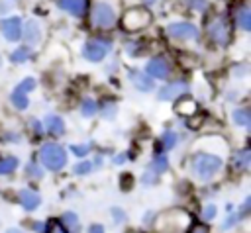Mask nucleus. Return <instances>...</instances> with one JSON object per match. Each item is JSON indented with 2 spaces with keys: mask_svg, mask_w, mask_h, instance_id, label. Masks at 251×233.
I'll use <instances>...</instances> for the list:
<instances>
[{
  "mask_svg": "<svg viewBox=\"0 0 251 233\" xmlns=\"http://www.w3.org/2000/svg\"><path fill=\"white\" fill-rule=\"evenodd\" d=\"M120 0H92L90 23L96 29H112L120 20Z\"/></svg>",
  "mask_w": 251,
  "mask_h": 233,
  "instance_id": "nucleus-1",
  "label": "nucleus"
},
{
  "mask_svg": "<svg viewBox=\"0 0 251 233\" xmlns=\"http://www.w3.org/2000/svg\"><path fill=\"white\" fill-rule=\"evenodd\" d=\"M206 35L214 45L226 47L231 41V27L227 23V20L220 14H212L206 20Z\"/></svg>",
  "mask_w": 251,
  "mask_h": 233,
  "instance_id": "nucleus-2",
  "label": "nucleus"
},
{
  "mask_svg": "<svg viewBox=\"0 0 251 233\" xmlns=\"http://www.w3.org/2000/svg\"><path fill=\"white\" fill-rule=\"evenodd\" d=\"M39 159H41V164L49 170H59L67 164V151L57 145V143H47L41 147L39 151Z\"/></svg>",
  "mask_w": 251,
  "mask_h": 233,
  "instance_id": "nucleus-3",
  "label": "nucleus"
},
{
  "mask_svg": "<svg viewBox=\"0 0 251 233\" xmlns=\"http://www.w3.org/2000/svg\"><path fill=\"white\" fill-rule=\"evenodd\" d=\"M220 168H222V159L216 155L200 153L194 157V170L202 180H210Z\"/></svg>",
  "mask_w": 251,
  "mask_h": 233,
  "instance_id": "nucleus-4",
  "label": "nucleus"
},
{
  "mask_svg": "<svg viewBox=\"0 0 251 233\" xmlns=\"http://www.w3.org/2000/svg\"><path fill=\"white\" fill-rule=\"evenodd\" d=\"M149 22H151V14L145 8H131L122 18V25L127 31H137V29L149 25Z\"/></svg>",
  "mask_w": 251,
  "mask_h": 233,
  "instance_id": "nucleus-5",
  "label": "nucleus"
},
{
  "mask_svg": "<svg viewBox=\"0 0 251 233\" xmlns=\"http://www.w3.org/2000/svg\"><path fill=\"white\" fill-rule=\"evenodd\" d=\"M110 47H112V43L108 39H90V41L84 43L82 55H84V59H88L92 63H98V61H102L106 57Z\"/></svg>",
  "mask_w": 251,
  "mask_h": 233,
  "instance_id": "nucleus-6",
  "label": "nucleus"
},
{
  "mask_svg": "<svg viewBox=\"0 0 251 233\" xmlns=\"http://www.w3.org/2000/svg\"><path fill=\"white\" fill-rule=\"evenodd\" d=\"M35 86V80L33 78H24L12 92V104L18 108V110H25L27 108V92L33 90Z\"/></svg>",
  "mask_w": 251,
  "mask_h": 233,
  "instance_id": "nucleus-7",
  "label": "nucleus"
},
{
  "mask_svg": "<svg viewBox=\"0 0 251 233\" xmlns=\"http://www.w3.org/2000/svg\"><path fill=\"white\" fill-rule=\"evenodd\" d=\"M167 33H169L173 39H196V37H198L196 25H192V23H188V22L171 23V25L167 27Z\"/></svg>",
  "mask_w": 251,
  "mask_h": 233,
  "instance_id": "nucleus-8",
  "label": "nucleus"
},
{
  "mask_svg": "<svg viewBox=\"0 0 251 233\" xmlns=\"http://www.w3.org/2000/svg\"><path fill=\"white\" fill-rule=\"evenodd\" d=\"M147 72H149L151 78L165 80V78H169V74H171V67H169V63H167L163 57H155V59H151V61L147 63Z\"/></svg>",
  "mask_w": 251,
  "mask_h": 233,
  "instance_id": "nucleus-9",
  "label": "nucleus"
},
{
  "mask_svg": "<svg viewBox=\"0 0 251 233\" xmlns=\"http://www.w3.org/2000/svg\"><path fill=\"white\" fill-rule=\"evenodd\" d=\"M2 33L8 41H18L22 37V20L18 16H12V18H6L2 23Z\"/></svg>",
  "mask_w": 251,
  "mask_h": 233,
  "instance_id": "nucleus-10",
  "label": "nucleus"
},
{
  "mask_svg": "<svg viewBox=\"0 0 251 233\" xmlns=\"http://www.w3.org/2000/svg\"><path fill=\"white\" fill-rule=\"evenodd\" d=\"M186 90H188V84H186V82H173V84L163 86V88L157 92V98H159V100H173V98L184 94Z\"/></svg>",
  "mask_w": 251,
  "mask_h": 233,
  "instance_id": "nucleus-11",
  "label": "nucleus"
},
{
  "mask_svg": "<svg viewBox=\"0 0 251 233\" xmlns=\"http://www.w3.org/2000/svg\"><path fill=\"white\" fill-rule=\"evenodd\" d=\"M167 166H169V161H167V157L165 155H157L153 161H151V164H149V172L145 174V184H151V178H157L159 174H163L165 170H167Z\"/></svg>",
  "mask_w": 251,
  "mask_h": 233,
  "instance_id": "nucleus-12",
  "label": "nucleus"
},
{
  "mask_svg": "<svg viewBox=\"0 0 251 233\" xmlns=\"http://www.w3.org/2000/svg\"><path fill=\"white\" fill-rule=\"evenodd\" d=\"M18 200H20V204H22V206H24L27 211L35 210V208L39 206V202H41L39 194H37L35 190H31V188H24V190H20Z\"/></svg>",
  "mask_w": 251,
  "mask_h": 233,
  "instance_id": "nucleus-13",
  "label": "nucleus"
},
{
  "mask_svg": "<svg viewBox=\"0 0 251 233\" xmlns=\"http://www.w3.org/2000/svg\"><path fill=\"white\" fill-rule=\"evenodd\" d=\"M24 37H25V41H27V45H31V47H35L39 41H41V29H39V23L35 22V20H29L25 25H24Z\"/></svg>",
  "mask_w": 251,
  "mask_h": 233,
  "instance_id": "nucleus-14",
  "label": "nucleus"
},
{
  "mask_svg": "<svg viewBox=\"0 0 251 233\" xmlns=\"http://www.w3.org/2000/svg\"><path fill=\"white\" fill-rule=\"evenodd\" d=\"M86 0H59V8L69 12L71 16H82Z\"/></svg>",
  "mask_w": 251,
  "mask_h": 233,
  "instance_id": "nucleus-15",
  "label": "nucleus"
},
{
  "mask_svg": "<svg viewBox=\"0 0 251 233\" xmlns=\"http://www.w3.org/2000/svg\"><path fill=\"white\" fill-rule=\"evenodd\" d=\"M45 129H47L51 135H63V131H65V121H63L59 116H47V117H45Z\"/></svg>",
  "mask_w": 251,
  "mask_h": 233,
  "instance_id": "nucleus-16",
  "label": "nucleus"
},
{
  "mask_svg": "<svg viewBox=\"0 0 251 233\" xmlns=\"http://www.w3.org/2000/svg\"><path fill=\"white\" fill-rule=\"evenodd\" d=\"M235 22H237V25H239L241 29L249 31V29H251V10H249L247 6L237 8V12H235Z\"/></svg>",
  "mask_w": 251,
  "mask_h": 233,
  "instance_id": "nucleus-17",
  "label": "nucleus"
},
{
  "mask_svg": "<svg viewBox=\"0 0 251 233\" xmlns=\"http://www.w3.org/2000/svg\"><path fill=\"white\" fill-rule=\"evenodd\" d=\"M129 78H131V82L139 88V90H151L153 88V80L149 78V76H145L143 72H137V70H131L129 72Z\"/></svg>",
  "mask_w": 251,
  "mask_h": 233,
  "instance_id": "nucleus-18",
  "label": "nucleus"
},
{
  "mask_svg": "<svg viewBox=\"0 0 251 233\" xmlns=\"http://www.w3.org/2000/svg\"><path fill=\"white\" fill-rule=\"evenodd\" d=\"M249 161H251L249 151H247V149H243V151L235 153V157H233V166H235V168H239V170H245V168L249 166Z\"/></svg>",
  "mask_w": 251,
  "mask_h": 233,
  "instance_id": "nucleus-19",
  "label": "nucleus"
},
{
  "mask_svg": "<svg viewBox=\"0 0 251 233\" xmlns=\"http://www.w3.org/2000/svg\"><path fill=\"white\" fill-rule=\"evenodd\" d=\"M63 225H67L65 229H69L71 233H76L78 231V217H76V213H73V211L63 213Z\"/></svg>",
  "mask_w": 251,
  "mask_h": 233,
  "instance_id": "nucleus-20",
  "label": "nucleus"
},
{
  "mask_svg": "<svg viewBox=\"0 0 251 233\" xmlns=\"http://www.w3.org/2000/svg\"><path fill=\"white\" fill-rule=\"evenodd\" d=\"M176 112L180 116H192L196 112V102L194 100H182L176 104Z\"/></svg>",
  "mask_w": 251,
  "mask_h": 233,
  "instance_id": "nucleus-21",
  "label": "nucleus"
},
{
  "mask_svg": "<svg viewBox=\"0 0 251 233\" xmlns=\"http://www.w3.org/2000/svg\"><path fill=\"white\" fill-rule=\"evenodd\" d=\"M231 117H233V121H235L237 125H243V127H247V125L251 123V117H249V112H247V110H235V112L231 114Z\"/></svg>",
  "mask_w": 251,
  "mask_h": 233,
  "instance_id": "nucleus-22",
  "label": "nucleus"
},
{
  "mask_svg": "<svg viewBox=\"0 0 251 233\" xmlns=\"http://www.w3.org/2000/svg\"><path fill=\"white\" fill-rule=\"evenodd\" d=\"M16 166H18V159H14V157H6V159L0 161V174H10Z\"/></svg>",
  "mask_w": 251,
  "mask_h": 233,
  "instance_id": "nucleus-23",
  "label": "nucleus"
},
{
  "mask_svg": "<svg viewBox=\"0 0 251 233\" xmlns=\"http://www.w3.org/2000/svg\"><path fill=\"white\" fill-rule=\"evenodd\" d=\"M80 114L86 116V117H88V116H94V114H96V102L90 100V98L84 100V102L80 104Z\"/></svg>",
  "mask_w": 251,
  "mask_h": 233,
  "instance_id": "nucleus-24",
  "label": "nucleus"
},
{
  "mask_svg": "<svg viewBox=\"0 0 251 233\" xmlns=\"http://www.w3.org/2000/svg\"><path fill=\"white\" fill-rule=\"evenodd\" d=\"M161 141H163L165 149H173L176 145V133L175 131H165L163 137H161Z\"/></svg>",
  "mask_w": 251,
  "mask_h": 233,
  "instance_id": "nucleus-25",
  "label": "nucleus"
},
{
  "mask_svg": "<svg viewBox=\"0 0 251 233\" xmlns=\"http://www.w3.org/2000/svg\"><path fill=\"white\" fill-rule=\"evenodd\" d=\"M47 233H67V229H65V225L61 221L51 219L49 225H47Z\"/></svg>",
  "mask_w": 251,
  "mask_h": 233,
  "instance_id": "nucleus-26",
  "label": "nucleus"
},
{
  "mask_svg": "<svg viewBox=\"0 0 251 233\" xmlns=\"http://www.w3.org/2000/svg\"><path fill=\"white\" fill-rule=\"evenodd\" d=\"M12 61H14V63H24V61H27V49H25V47L16 49V51L12 53Z\"/></svg>",
  "mask_w": 251,
  "mask_h": 233,
  "instance_id": "nucleus-27",
  "label": "nucleus"
},
{
  "mask_svg": "<svg viewBox=\"0 0 251 233\" xmlns=\"http://www.w3.org/2000/svg\"><path fill=\"white\" fill-rule=\"evenodd\" d=\"M182 2L192 10H204L206 8V0H182Z\"/></svg>",
  "mask_w": 251,
  "mask_h": 233,
  "instance_id": "nucleus-28",
  "label": "nucleus"
},
{
  "mask_svg": "<svg viewBox=\"0 0 251 233\" xmlns=\"http://www.w3.org/2000/svg\"><path fill=\"white\" fill-rule=\"evenodd\" d=\"M90 168H92L90 163H80L75 166V174H86V172H90Z\"/></svg>",
  "mask_w": 251,
  "mask_h": 233,
  "instance_id": "nucleus-29",
  "label": "nucleus"
},
{
  "mask_svg": "<svg viewBox=\"0 0 251 233\" xmlns=\"http://www.w3.org/2000/svg\"><path fill=\"white\" fill-rule=\"evenodd\" d=\"M71 151H73L75 155L82 157V155H86V153H88V145H73V147H71Z\"/></svg>",
  "mask_w": 251,
  "mask_h": 233,
  "instance_id": "nucleus-30",
  "label": "nucleus"
},
{
  "mask_svg": "<svg viewBox=\"0 0 251 233\" xmlns=\"http://www.w3.org/2000/svg\"><path fill=\"white\" fill-rule=\"evenodd\" d=\"M27 174H31V176L39 178V176H41V170L37 168V164H35V163H29V164H27Z\"/></svg>",
  "mask_w": 251,
  "mask_h": 233,
  "instance_id": "nucleus-31",
  "label": "nucleus"
},
{
  "mask_svg": "<svg viewBox=\"0 0 251 233\" xmlns=\"http://www.w3.org/2000/svg\"><path fill=\"white\" fill-rule=\"evenodd\" d=\"M202 215H204V219H212V217L216 215V206H212V204H210V206H206Z\"/></svg>",
  "mask_w": 251,
  "mask_h": 233,
  "instance_id": "nucleus-32",
  "label": "nucleus"
},
{
  "mask_svg": "<svg viewBox=\"0 0 251 233\" xmlns=\"http://www.w3.org/2000/svg\"><path fill=\"white\" fill-rule=\"evenodd\" d=\"M188 233H208V227L206 225H194Z\"/></svg>",
  "mask_w": 251,
  "mask_h": 233,
  "instance_id": "nucleus-33",
  "label": "nucleus"
},
{
  "mask_svg": "<svg viewBox=\"0 0 251 233\" xmlns=\"http://www.w3.org/2000/svg\"><path fill=\"white\" fill-rule=\"evenodd\" d=\"M88 233H104V227L102 225H90V229H88Z\"/></svg>",
  "mask_w": 251,
  "mask_h": 233,
  "instance_id": "nucleus-34",
  "label": "nucleus"
},
{
  "mask_svg": "<svg viewBox=\"0 0 251 233\" xmlns=\"http://www.w3.org/2000/svg\"><path fill=\"white\" fill-rule=\"evenodd\" d=\"M200 123H202V117H192V121H190V127H192V129H196Z\"/></svg>",
  "mask_w": 251,
  "mask_h": 233,
  "instance_id": "nucleus-35",
  "label": "nucleus"
},
{
  "mask_svg": "<svg viewBox=\"0 0 251 233\" xmlns=\"http://www.w3.org/2000/svg\"><path fill=\"white\" fill-rule=\"evenodd\" d=\"M114 217H116V221H122V210L114 208Z\"/></svg>",
  "mask_w": 251,
  "mask_h": 233,
  "instance_id": "nucleus-36",
  "label": "nucleus"
},
{
  "mask_svg": "<svg viewBox=\"0 0 251 233\" xmlns=\"http://www.w3.org/2000/svg\"><path fill=\"white\" fill-rule=\"evenodd\" d=\"M8 233H24L22 229H8Z\"/></svg>",
  "mask_w": 251,
  "mask_h": 233,
  "instance_id": "nucleus-37",
  "label": "nucleus"
},
{
  "mask_svg": "<svg viewBox=\"0 0 251 233\" xmlns=\"http://www.w3.org/2000/svg\"><path fill=\"white\" fill-rule=\"evenodd\" d=\"M149 2H153V0H149Z\"/></svg>",
  "mask_w": 251,
  "mask_h": 233,
  "instance_id": "nucleus-38",
  "label": "nucleus"
}]
</instances>
